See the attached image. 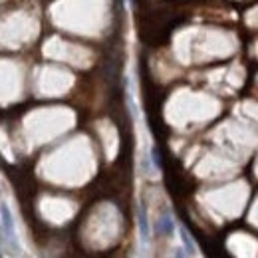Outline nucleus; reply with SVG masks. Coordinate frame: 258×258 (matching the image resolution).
I'll use <instances>...</instances> for the list:
<instances>
[{"mask_svg": "<svg viewBox=\"0 0 258 258\" xmlns=\"http://www.w3.org/2000/svg\"><path fill=\"white\" fill-rule=\"evenodd\" d=\"M0 223H2V230L8 242H12L16 246V228H14V219H12V211L6 203H0Z\"/></svg>", "mask_w": 258, "mask_h": 258, "instance_id": "obj_1", "label": "nucleus"}, {"mask_svg": "<svg viewBox=\"0 0 258 258\" xmlns=\"http://www.w3.org/2000/svg\"><path fill=\"white\" fill-rule=\"evenodd\" d=\"M137 221H139V234H141V242L145 244V242L149 240V221H147V211H145V205H143V203L139 205Z\"/></svg>", "mask_w": 258, "mask_h": 258, "instance_id": "obj_2", "label": "nucleus"}, {"mask_svg": "<svg viewBox=\"0 0 258 258\" xmlns=\"http://www.w3.org/2000/svg\"><path fill=\"white\" fill-rule=\"evenodd\" d=\"M179 234H181V242H183L185 252H187L189 256H195V254H197V246H195L191 234L187 232V228H185V226H181V228H179Z\"/></svg>", "mask_w": 258, "mask_h": 258, "instance_id": "obj_3", "label": "nucleus"}, {"mask_svg": "<svg viewBox=\"0 0 258 258\" xmlns=\"http://www.w3.org/2000/svg\"><path fill=\"white\" fill-rule=\"evenodd\" d=\"M157 230L161 234H165V236H173V232H175V221L171 219V215H163L161 219H159Z\"/></svg>", "mask_w": 258, "mask_h": 258, "instance_id": "obj_4", "label": "nucleus"}, {"mask_svg": "<svg viewBox=\"0 0 258 258\" xmlns=\"http://www.w3.org/2000/svg\"><path fill=\"white\" fill-rule=\"evenodd\" d=\"M151 161H153V165H155L157 169H161V155H159V149H157V147L151 149Z\"/></svg>", "mask_w": 258, "mask_h": 258, "instance_id": "obj_5", "label": "nucleus"}, {"mask_svg": "<svg viewBox=\"0 0 258 258\" xmlns=\"http://www.w3.org/2000/svg\"><path fill=\"white\" fill-rule=\"evenodd\" d=\"M175 258H187L185 248H177V250H175Z\"/></svg>", "mask_w": 258, "mask_h": 258, "instance_id": "obj_6", "label": "nucleus"}, {"mask_svg": "<svg viewBox=\"0 0 258 258\" xmlns=\"http://www.w3.org/2000/svg\"><path fill=\"white\" fill-rule=\"evenodd\" d=\"M0 258H2V254H0Z\"/></svg>", "mask_w": 258, "mask_h": 258, "instance_id": "obj_7", "label": "nucleus"}]
</instances>
